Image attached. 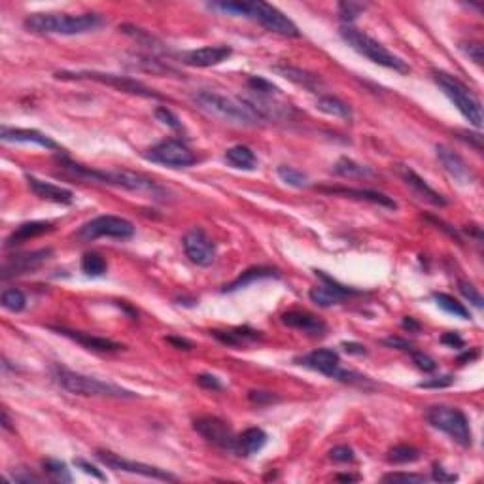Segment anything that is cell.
Segmentation results:
<instances>
[{"label": "cell", "mask_w": 484, "mask_h": 484, "mask_svg": "<svg viewBox=\"0 0 484 484\" xmlns=\"http://www.w3.org/2000/svg\"><path fill=\"white\" fill-rule=\"evenodd\" d=\"M452 376H435V378H429V380H424V383L418 384V388H447L452 384Z\"/></svg>", "instance_id": "cell-50"}, {"label": "cell", "mask_w": 484, "mask_h": 484, "mask_svg": "<svg viewBox=\"0 0 484 484\" xmlns=\"http://www.w3.org/2000/svg\"><path fill=\"white\" fill-rule=\"evenodd\" d=\"M434 80L439 86L443 93L447 95L450 102L454 104L458 112L462 114L467 122L481 129L483 127V106L475 95L471 93L467 87L463 86L462 81L456 80L454 76L443 72V70H434Z\"/></svg>", "instance_id": "cell-6"}, {"label": "cell", "mask_w": 484, "mask_h": 484, "mask_svg": "<svg viewBox=\"0 0 484 484\" xmlns=\"http://www.w3.org/2000/svg\"><path fill=\"white\" fill-rule=\"evenodd\" d=\"M102 17L97 14H32L25 19V27L38 35H86L99 29Z\"/></svg>", "instance_id": "cell-3"}, {"label": "cell", "mask_w": 484, "mask_h": 484, "mask_svg": "<svg viewBox=\"0 0 484 484\" xmlns=\"http://www.w3.org/2000/svg\"><path fill=\"white\" fill-rule=\"evenodd\" d=\"M337 10H339L340 21L345 23V25H352V23L358 19V15L365 10V4L350 2V0H348V2H340L339 6H337Z\"/></svg>", "instance_id": "cell-40"}, {"label": "cell", "mask_w": 484, "mask_h": 484, "mask_svg": "<svg viewBox=\"0 0 484 484\" xmlns=\"http://www.w3.org/2000/svg\"><path fill=\"white\" fill-rule=\"evenodd\" d=\"M329 458L337 463L354 462V450L350 447H345V445L342 447H335L329 450Z\"/></svg>", "instance_id": "cell-46"}, {"label": "cell", "mask_w": 484, "mask_h": 484, "mask_svg": "<svg viewBox=\"0 0 484 484\" xmlns=\"http://www.w3.org/2000/svg\"><path fill=\"white\" fill-rule=\"evenodd\" d=\"M278 76H282L286 80L293 81L297 86H303L304 89H311V91H318V87L322 86V80H320L316 74H311L299 68V66H289V65H275L273 66Z\"/></svg>", "instance_id": "cell-26"}, {"label": "cell", "mask_w": 484, "mask_h": 484, "mask_svg": "<svg viewBox=\"0 0 484 484\" xmlns=\"http://www.w3.org/2000/svg\"><path fill=\"white\" fill-rule=\"evenodd\" d=\"M233 50L229 46H204L199 50L184 51L178 55L184 65L197 66V68H209V66H216L220 63H224L231 57Z\"/></svg>", "instance_id": "cell-18"}, {"label": "cell", "mask_w": 484, "mask_h": 484, "mask_svg": "<svg viewBox=\"0 0 484 484\" xmlns=\"http://www.w3.org/2000/svg\"><path fill=\"white\" fill-rule=\"evenodd\" d=\"M267 445V434L261 427H248L237 437L239 454L252 456Z\"/></svg>", "instance_id": "cell-27"}, {"label": "cell", "mask_w": 484, "mask_h": 484, "mask_svg": "<svg viewBox=\"0 0 484 484\" xmlns=\"http://www.w3.org/2000/svg\"><path fill=\"white\" fill-rule=\"evenodd\" d=\"M427 220H429V222H434L435 225H441V227H439V229H443V231H447L448 235H450V237H452V239H456V240H458V242H460V235H458V231H456V229H452V227H450V225L443 224L441 220H435V217H427Z\"/></svg>", "instance_id": "cell-57"}, {"label": "cell", "mask_w": 484, "mask_h": 484, "mask_svg": "<svg viewBox=\"0 0 484 484\" xmlns=\"http://www.w3.org/2000/svg\"><path fill=\"white\" fill-rule=\"evenodd\" d=\"M191 99L197 106L210 116H216L233 125H242V127H255L261 122V117L253 112L250 106H246L242 101H233L225 95H220L216 91L201 89L191 95Z\"/></svg>", "instance_id": "cell-4"}, {"label": "cell", "mask_w": 484, "mask_h": 484, "mask_svg": "<svg viewBox=\"0 0 484 484\" xmlns=\"http://www.w3.org/2000/svg\"><path fill=\"white\" fill-rule=\"evenodd\" d=\"M59 163L63 168H66L68 173L74 174L76 178H84V180L97 182V184H106V186H114V188L129 189V191H148L153 195L163 193V188L157 186V182H153L152 178H148L144 174L133 173V171H99V168H89V166L78 165L65 155H59Z\"/></svg>", "instance_id": "cell-1"}, {"label": "cell", "mask_w": 484, "mask_h": 484, "mask_svg": "<svg viewBox=\"0 0 484 484\" xmlns=\"http://www.w3.org/2000/svg\"><path fill=\"white\" fill-rule=\"evenodd\" d=\"M51 248H40V250H35V252L27 253H17V255H12V258H6L4 263H2V271H0V276L2 280H10L14 276H23L29 275V273H35L38 269L42 267L46 261L50 260Z\"/></svg>", "instance_id": "cell-15"}, {"label": "cell", "mask_w": 484, "mask_h": 484, "mask_svg": "<svg viewBox=\"0 0 484 484\" xmlns=\"http://www.w3.org/2000/svg\"><path fill=\"white\" fill-rule=\"evenodd\" d=\"M51 376L53 380L63 388V390L70 391L74 396H91V398H116V399H135L138 398L135 391L122 388L117 384L104 383L101 378L95 376L81 375V373H74L70 369L61 367V365H53L51 367Z\"/></svg>", "instance_id": "cell-2"}, {"label": "cell", "mask_w": 484, "mask_h": 484, "mask_svg": "<svg viewBox=\"0 0 484 484\" xmlns=\"http://www.w3.org/2000/svg\"><path fill=\"white\" fill-rule=\"evenodd\" d=\"M51 329L57 331L59 335H65L68 339H72L74 342H78L87 350H93V352H117L123 348V345H119L116 340L106 339V337H95L91 333L74 331V329H66V327H51Z\"/></svg>", "instance_id": "cell-21"}, {"label": "cell", "mask_w": 484, "mask_h": 484, "mask_svg": "<svg viewBox=\"0 0 484 484\" xmlns=\"http://www.w3.org/2000/svg\"><path fill=\"white\" fill-rule=\"evenodd\" d=\"M299 365L303 367H309L312 371H318L322 375L331 376L335 380H340V383L348 384H365L367 383V376L358 375L354 371H347V369L340 367V358L339 354L331 350V348H318L311 354L303 356L297 360Z\"/></svg>", "instance_id": "cell-8"}, {"label": "cell", "mask_w": 484, "mask_h": 484, "mask_svg": "<svg viewBox=\"0 0 484 484\" xmlns=\"http://www.w3.org/2000/svg\"><path fill=\"white\" fill-rule=\"evenodd\" d=\"M2 427L6 432H12V420H10V414H8L6 409H2Z\"/></svg>", "instance_id": "cell-60"}, {"label": "cell", "mask_w": 484, "mask_h": 484, "mask_svg": "<svg viewBox=\"0 0 484 484\" xmlns=\"http://www.w3.org/2000/svg\"><path fill=\"white\" fill-rule=\"evenodd\" d=\"M278 276V271L273 267H250L246 269L242 275H239L231 284H227L224 288V291H237V289H242L250 284L258 282V280H263V278H276Z\"/></svg>", "instance_id": "cell-29"}, {"label": "cell", "mask_w": 484, "mask_h": 484, "mask_svg": "<svg viewBox=\"0 0 484 484\" xmlns=\"http://www.w3.org/2000/svg\"><path fill=\"white\" fill-rule=\"evenodd\" d=\"M441 342L450 348H463V339L458 333H445L441 337Z\"/></svg>", "instance_id": "cell-55"}, {"label": "cell", "mask_w": 484, "mask_h": 484, "mask_svg": "<svg viewBox=\"0 0 484 484\" xmlns=\"http://www.w3.org/2000/svg\"><path fill=\"white\" fill-rule=\"evenodd\" d=\"M411 358L412 362H414V365H416L420 371H424V373H434L435 369H437V363L434 362V358H429V356L420 352V350H411Z\"/></svg>", "instance_id": "cell-42"}, {"label": "cell", "mask_w": 484, "mask_h": 484, "mask_svg": "<svg viewBox=\"0 0 484 484\" xmlns=\"http://www.w3.org/2000/svg\"><path fill=\"white\" fill-rule=\"evenodd\" d=\"M0 138L4 142H19V144H37L42 146L46 150H61V146L48 135H43L37 129H10L2 127Z\"/></svg>", "instance_id": "cell-22"}, {"label": "cell", "mask_w": 484, "mask_h": 484, "mask_svg": "<svg viewBox=\"0 0 484 484\" xmlns=\"http://www.w3.org/2000/svg\"><path fill=\"white\" fill-rule=\"evenodd\" d=\"M460 50L467 55V57L473 61V63H477V65H483V59H484V53H483V46L478 42H462L460 43Z\"/></svg>", "instance_id": "cell-45"}, {"label": "cell", "mask_w": 484, "mask_h": 484, "mask_svg": "<svg viewBox=\"0 0 484 484\" xmlns=\"http://www.w3.org/2000/svg\"><path fill=\"white\" fill-rule=\"evenodd\" d=\"M74 463H76V465H78V467H80V470L84 471V473H87V475H91V477L99 478V481H104V475H102L101 471L97 470L95 465H91V463H89V462H86V460H76V462H74Z\"/></svg>", "instance_id": "cell-54"}, {"label": "cell", "mask_w": 484, "mask_h": 484, "mask_svg": "<svg viewBox=\"0 0 484 484\" xmlns=\"http://www.w3.org/2000/svg\"><path fill=\"white\" fill-rule=\"evenodd\" d=\"M248 398H250V401L255 405H265V403H273V401H276V396L275 394H271V391H250L248 394Z\"/></svg>", "instance_id": "cell-51"}, {"label": "cell", "mask_w": 484, "mask_h": 484, "mask_svg": "<svg viewBox=\"0 0 484 484\" xmlns=\"http://www.w3.org/2000/svg\"><path fill=\"white\" fill-rule=\"evenodd\" d=\"M478 356V350H473V352H465V354H462L460 358H458V362L460 363H467V362H471V360H475Z\"/></svg>", "instance_id": "cell-61"}, {"label": "cell", "mask_w": 484, "mask_h": 484, "mask_svg": "<svg viewBox=\"0 0 484 484\" xmlns=\"http://www.w3.org/2000/svg\"><path fill=\"white\" fill-rule=\"evenodd\" d=\"M95 456H97L99 462H102L106 467L114 471H123V473H130V475H142V477L157 478V481H176V477L171 475L168 471L153 467V465H148V463L133 462V460L122 458L119 454H114L110 450H97Z\"/></svg>", "instance_id": "cell-14"}, {"label": "cell", "mask_w": 484, "mask_h": 484, "mask_svg": "<svg viewBox=\"0 0 484 484\" xmlns=\"http://www.w3.org/2000/svg\"><path fill=\"white\" fill-rule=\"evenodd\" d=\"M342 348L347 350L348 354H356V356L367 354L365 347H363V345H360V342H342Z\"/></svg>", "instance_id": "cell-56"}, {"label": "cell", "mask_w": 484, "mask_h": 484, "mask_svg": "<svg viewBox=\"0 0 484 484\" xmlns=\"http://www.w3.org/2000/svg\"><path fill=\"white\" fill-rule=\"evenodd\" d=\"M458 289H460V293H462L465 299H470V303L475 304L477 309H483V296L478 293V289L475 288L473 284L462 280V282L458 284Z\"/></svg>", "instance_id": "cell-43"}, {"label": "cell", "mask_w": 484, "mask_h": 484, "mask_svg": "<svg viewBox=\"0 0 484 484\" xmlns=\"http://www.w3.org/2000/svg\"><path fill=\"white\" fill-rule=\"evenodd\" d=\"M133 235H135V225L130 224L129 220L119 216H99L81 225L76 233V239L84 240V242L101 239V237L127 240Z\"/></svg>", "instance_id": "cell-11"}, {"label": "cell", "mask_w": 484, "mask_h": 484, "mask_svg": "<svg viewBox=\"0 0 484 484\" xmlns=\"http://www.w3.org/2000/svg\"><path fill=\"white\" fill-rule=\"evenodd\" d=\"M316 276L324 280V286H316L309 291V297H311L312 303H316L318 307H333V304L342 303L348 296H356L360 291L356 289H350L347 286H342L337 280H333L331 276H327L324 271H316Z\"/></svg>", "instance_id": "cell-17"}, {"label": "cell", "mask_w": 484, "mask_h": 484, "mask_svg": "<svg viewBox=\"0 0 484 484\" xmlns=\"http://www.w3.org/2000/svg\"><path fill=\"white\" fill-rule=\"evenodd\" d=\"M225 161L229 163L235 168H240V171H253L255 165H258V159L253 152L248 148V146H233L225 152Z\"/></svg>", "instance_id": "cell-31"}, {"label": "cell", "mask_w": 484, "mask_h": 484, "mask_svg": "<svg viewBox=\"0 0 484 484\" xmlns=\"http://www.w3.org/2000/svg\"><path fill=\"white\" fill-rule=\"evenodd\" d=\"M333 173L337 176H342V178H367L373 174V171L365 165H360L356 161L348 159V157H342L335 163L333 166Z\"/></svg>", "instance_id": "cell-32"}, {"label": "cell", "mask_w": 484, "mask_h": 484, "mask_svg": "<svg viewBox=\"0 0 484 484\" xmlns=\"http://www.w3.org/2000/svg\"><path fill=\"white\" fill-rule=\"evenodd\" d=\"M53 229V225L48 224V222H29V224H21L17 229H15L10 237L6 239V248H12L15 244H21L25 240L37 239L43 233H50Z\"/></svg>", "instance_id": "cell-28"}, {"label": "cell", "mask_w": 484, "mask_h": 484, "mask_svg": "<svg viewBox=\"0 0 484 484\" xmlns=\"http://www.w3.org/2000/svg\"><path fill=\"white\" fill-rule=\"evenodd\" d=\"M182 244H184V252L189 258V261L199 265V267H209V265H212L214 258H216V244L199 227L189 229L184 235Z\"/></svg>", "instance_id": "cell-16"}, {"label": "cell", "mask_w": 484, "mask_h": 484, "mask_svg": "<svg viewBox=\"0 0 484 484\" xmlns=\"http://www.w3.org/2000/svg\"><path fill=\"white\" fill-rule=\"evenodd\" d=\"M339 32L340 38H342L352 50L358 51L363 57H367L371 63L384 66V68H390V70H396V72H409V65L405 63L403 59L394 55L391 51H388L384 48L383 43L376 42V40H373L371 37H367L362 30H358L354 25H342Z\"/></svg>", "instance_id": "cell-5"}, {"label": "cell", "mask_w": 484, "mask_h": 484, "mask_svg": "<svg viewBox=\"0 0 484 484\" xmlns=\"http://www.w3.org/2000/svg\"><path fill=\"white\" fill-rule=\"evenodd\" d=\"M282 324L293 327V329H299V331L309 333L312 337H322L325 329H327V325L322 320L316 318L311 312L303 311H289L282 314Z\"/></svg>", "instance_id": "cell-25"}, {"label": "cell", "mask_w": 484, "mask_h": 484, "mask_svg": "<svg viewBox=\"0 0 484 484\" xmlns=\"http://www.w3.org/2000/svg\"><path fill=\"white\" fill-rule=\"evenodd\" d=\"M155 117H157L163 125H166V127H171V129L174 130H182V122L178 119V116L174 114L173 110L166 108V106L155 108Z\"/></svg>", "instance_id": "cell-41"}, {"label": "cell", "mask_w": 484, "mask_h": 484, "mask_svg": "<svg viewBox=\"0 0 484 484\" xmlns=\"http://www.w3.org/2000/svg\"><path fill=\"white\" fill-rule=\"evenodd\" d=\"M458 138L470 144L475 152L483 153V137L481 133H470V130H458Z\"/></svg>", "instance_id": "cell-47"}, {"label": "cell", "mask_w": 484, "mask_h": 484, "mask_svg": "<svg viewBox=\"0 0 484 484\" xmlns=\"http://www.w3.org/2000/svg\"><path fill=\"white\" fill-rule=\"evenodd\" d=\"M27 184H29L30 191L43 201L57 202V204H70L74 201V193L70 189L61 188V186H55L50 182L38 180L35 176H27Z\"/></svg>", "instance_id": "cell-24"}, {"label": "cell", "mask_w": 484, "mask_h": 484, "mask_svg": "<svg viewBox=\"0 0 484 484\" xmlns=\"http://www.w3.org/2000/svg\"><path fill=\"white\" fill-rule=\"evenodd\" d=\"M420 458V450L409 445H398L388 452V462L390 463H412Z\"/></svg>", "instance_id": "cell-39"}, {"label": "cell", "mask_w": 484, "mask_h": 484, "mask_svg": "<svg viewBox=\"0 0 484 484\" xmlns=\"http://www.w3.org/2000/svg\"><path fill=\"white\" fill-rule=\"evenodd\" d=\"M0 303H2V307H4L6 311L21 312L23 309H25V304H27V297L23 296L21 289L8 288L2 291V296H0Z\"/></svg>", "instance_id": "cell-36"}, {"label": "cell", "mask_w": 484, "mask_h": 484, "mask_svg": "<svg viewBox=\"0 0 484 484\" xmlns=\"http://www.w3.org/2000/svg\"><path fill=\"white\" fill-rule=\"evenodd\" d=\"M383 345H386V347H390V348H398V350H407V352H411L412 350L411 342H409V340L399 339V337H388V339L383 340Z\"/></svg>", "instance_id": "cell-53"}, {"label": "cell", "mask_w": 484, "mask_h": 484, "mask_svg": "<svg viewBox=\"0 0 484 484\" xmlns=\"http://www.w3.org/2000/svg\"><path fill=\"white\" fill-rule=\"evenodd\" d=\"M426 420L435 429L447 434L460 447H471L473 434H471L470 420L460 409L447 407V405H435L426 411Z\"/></svg>", "instance_id": "cell-7"}, {"label": "cell", "mask_w": 484, "mask_h": 484, "mask_svg": "<svg viewBox=\"0 0 484 484\" xmlns=\"http://www.w3.org/2000/svg\"><path fill=\"white\" fill-rule=\"evenodd\" d=\"M403 329H409V331H418L420 329V324L416 322L414 318H411V316H407V318L403 320Z\"/></svg>", "instance_id": "cell-59"}, {"label": "cell", "mask_w": 484, "mask_h": 484, "mask_svg": "<svg viewBox=\"0 0 484 484\" xmlns=\"http://www.w3.org/2000/svg\"><path fill=\"white\" fill-rule=\"evenodd\" d=\"M42 467L50 475L51 481H55V483H72V475L66 467V463L59 462V460H43Z\"/></svg>", "instance_id": "cell-37"}, {"label": "cell", "mask_w": 484, "mask_h": 484, "mask_svg": "<svg viewBox=\"0 0 484 484\" xmlns=\"http://www.w3.org/2000/svg\"><path fill=\"white\" fill-rule=\"evenodd\" d=\"M12 478H14L15 483H21V484H30V483H42V477H38V475H35L32 471L29 470H15L14 473H12Z\"/></svg>", "instance_id": "cell-48"}, {"label": "cell", "mask_w": 484, "mask_h": 484, "mask_svg": "<svg viewBox=\"0 0 484 484\" xmlns=\"http://www.w3.org/2000/svg\"><path fill=\"white\" fill-rule=\"evenodd\" d=\"M144 157L146 159L153 161V163L174 166V168L191 166L197 163L195 153L191 152L182 140H176V138H165V140H161L159 144L152 146V148L144 153Z\"/></svg>", "instance_id": "cell-12"}, {"label": "cell", "mask_w": 484, "mask_h": 484, "mask_svg": "<svg viewBox=\"0 0 484 484\" xmlns=\"http://www.w3.org/2000/svg\"><path fill=\"white\" fill-rule=\"evenodd\" d=\"M437 152V159L441 163V166L445 168V173L452 178L454 182H458L460 186H471L475 182V173L471 171L470 165L447 146H437L435 148Z\"/></svg>", "instance_id": "cell-19"}, {"label": "cell", "mask_w": 484, "mask_h": 484, "mask_svg": "<svg viewBox=\"0 0 484 484\" xmlns=\"http://www.w3.org/2000/svg\"><path fill=\"white\" fill-rule=\"evenodd\" d=\"M193 429L201 435L202 439L212 443L214 447L222 448L225 452H235L239 454L237 448V435L233 434L231 426L225 420L217 416H202L193 422Z\"/></svg>", "instance_id": "cell-13"}, {"label": "cell", "mask_w": 484, "mask_h": 484, "mask_svg": "<svg viewBox=\"0 0 484 484\" xmlns=\"http://www.w3.org/2000/svg\"><path fill=\"white\" fill-rule=\"evenodd\" d=\"M384 483H426L427 478L424 475H414V473H390V475H384Z\"/></svg>", "instance_id": "cell-44"}, {"label": "cell", "mask_w": 484, "mask_h": 484, "mask_svg": "<svg viewBox=\"0 0 484 484\" xmlns=\"http://www.w3.org/2000/svg\"><path fill=\"white\" fill-rule=\"evenodd\" d=\"M168 342L171 345H174L176 348H182V350H189L191 348V342L189 340H186V339H178V337H168Z\"/></svg>", "instance_id": "cell-58"}, {"label": "cell", "mask_w": 484, "mask_h": 484, "mask_svg": "<svg viewBox=\"0 0 484 484\" xmlns=\"http://www.w3.org/2000/svg\"><path fill=\"white\" fill-rule=\"evenodd\" d=\"M434 481H439V483H454L458 481L454 473H447V470H443L441 465H434Z\"/></svg>", "instance_id": "cell-52"}, {"label": "cell", "mask_w": 484, "mask_h": 484, "mask_svg": "<svg viewBox=\"0 0 484 484\" xmlns=\"http://www.w3.org/2000/svg\"><path fill=\"white\" fill-rule=\"evenodd\" d=\"M399 176H401L405 184L414 191V195L418 197V199H422V201L429 202V204H434V206H447L448 204V201L441 193H437L434 188H429L427 182L424 180L422 176H418V174L414 173L412 168H409V166H401V168H399Z\"/></svg>", "instance_id": "cell-20"}, {"label": "cell", "mask_w": 484, "mask_h": 484, "mask_svg": "<svg viewBox=\"0 0 484 484\" xmlns=\"http://www.w3.org/2000/svg\"><path fill=\"white\" fill-rule=\"evenodd\" d=\"M197 384L206 388V390H222L224 386L220 383V378L214 375H209V373H202V375L197 376Z\"/></svg>", "instance_id": "cell-49"}, {"label": "cell", "mask_w": 484, "mask_h": 484, "mask_svg": "<svg viewBox=\"0 0 484 484\" xmlns=\"http://www.w3.org/2000/svg\"><path fill=\"white\" fill-rule=\"evenodd\" d=\"M434 299L439 309H443V311L448 312V314H452V316H456V318H462V320L471 318L470 311L463 307V303H460V301L454 299L452 296H448V293H434Z\"/></svg>", "instance_id": "cell-33"}, {"label": "cell", "mask_w": 484, "mask_h": 484, "mask_svg": "<svg viewBox=\"0 0 484 484\" xmlns=\"http://www.w3.org/2000/svg\"><path fill=\"white\" fill-rule=\"evenodd\" d=\"M106 269H108V265H106L104 258H101L99 253H84V258H81V271H84L87 276H102L106 273Z\"/></svg>", "instance_id": "cell-35"}, {"label": "cell", "mask_w": 484, "mask_h": 484, "mask_svg": "<svg viewBox=\"0 0 484 484\" xmlns=\"http://www.w3.org/2000/svg\"><path fill=\"white\" fill-rule=\"evenodd\" d=\"M244 17L258 21L261 27H265L267 30L275 32V35H280V37H301L296 23L288 19L278 8L271 6L267 2H260V0L258 2H246Z\"/></svg>", "instance_id": "cell-10"}, {"label": "cell", "mask_w": 484, "mask_h": 484, "mask_svg": "<svg viewBox=\"0 0 484 484\" xmlns=\"http://www.w3.org/2000/svg\"><path fill=\"white\" fill-rule=\"evenodd\" d=\"M316 108L320 112L327 114V116L339 117V119H345V122H352V117H354V112H352V108L348 106L347 102L340 101L337 97H331V95L320 97L318 102H316Z\"/></svg>", "instance_id": "cell-30"}, {"label": "cell", "mask_w": 484, "mask_h": 484, "mask_svg": "<svg viewBox=\"0 0 484 484\" xmlns=\"http://www.w3.org/2000/svg\"><path fill=\"white\" fill-rule=\"evenodd\" d=\"M276 174L280 176V180L286 182L288 186H293V188H307L309 186V176L301 173V171L293 168V166H278Z\"/></svg>", "instance_id": "cell-38"}, {"label": "cell", "mask_w": 484, "mask_h": 484, "mask_svg": "<svg viewBox=\"0 0 484 484\" xmlns=\"http://www.w3.org/2000/svg\"><path fill=\"white\" fill-rule=\"evenodd\" d=\"M212 335L216 337L217 340H222L224 345H229V347H239L240 342L244 340H253L260 337L258 331H250V329H233V331H212Z\"/></svg>", "instance_id": "cell-34"}, {"label": "cell", "mask_w": 484, "mask_h": 484, "mask_svg": "<svg viewBox=\"0 0 484 484\" xmlns=\"http://www.w3.org/2000/svg\"><path fill=\"white\" fill-rule=\"evenodd\" d=\"M322 193H327V195H342L347 199H356V201H369L373 204H380V206H386V209L396 210L398 209V202L394 201L391 197L384 195L380 191H373V189H356V188H320Z\"/></svg>", "instance_id": "cell-23"}, {"label": "cell", "mask_w": 484, "mask_h": 484, "mask_svg": "<svg viewBox=\"0 0 484 484\" xmlns=\"http://www.w3.org/2000/svg\"><path fill=\"white\" fill-rule=\"evenodd\" d=\"M358 477H352V475H339L337 481H356Z\"/></svg>", "instance_id": "cell-62"}, {"label": "cell", "mask_w": 484, "mask_h": 484, "mask_svg": "<svg viewBox=\"0 0 484 484\" xmlns=\"http://www.w3.org/2000/svg\"><path fill=\"white\" fill-rule=\"evenodd\" d=\"M55 78L59 80H91L99 81L102 86H110L117 89V91H123V93L138 95V97H146V99H163V95L155 93L153 89H150L144 84L133 80V78H127V76H117V74H104V72H95V70H81V72H68V70H61V72H55Z\"/></svg>", "instance_id": "cell-9"}]
</instances>
